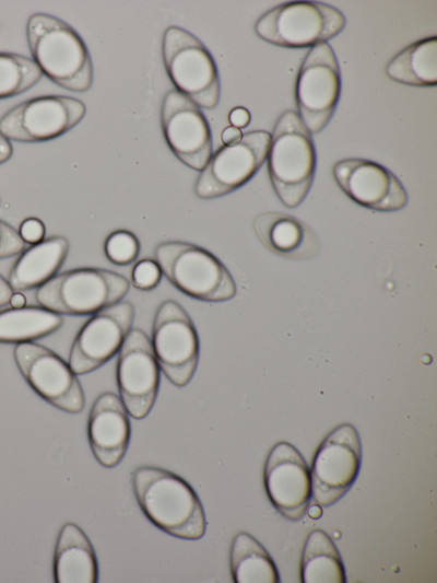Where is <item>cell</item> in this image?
Returning <instances> with one entry per match:
<instances>
[{
	"mask_svg": "<svg viewBox=\"0 0 437 583\" xmlns=\"http://www.w3.org/2000/svg\"><path fill=\"white\" fill-rule=\"evenodd\" d=\"M131 476L138 504L152 524L177 538L203 537L206 529L203 506L186 480L153 466H140Z\"/></svg>",
	"mask_w": 437,
	"mask_h": 583,
	"instance_id": "1",
	"label": "cell"
},
{
	"mask_svg": "<svg viewBox=\"0 0 437 583\" xmlns=\"http://www.w3.org/2000/svg\"><path fill=\"white\" fill-rule=\"evenodd\" d=\"M26 38L33 61L57 85L86 92L93 83V65L81 36L64 21L48 13L32 14Z\"/></svg>",
	"mask_w": 437,
	"mask_h": 583,
	"instance_id": "2",
	"label": "cell"
},
{
	"mask_svg": "<svg viewBox=\"0 0 437 583\" xmlns=\"http://www.w3.org/2000/svg\"><path fill=\"white\" fill-rule=\"evenodd\" d=\"M267 158L277 198L287 208L298 207L312 185L316 151L311 133L296 112L285 110L277 118Z\"/></svg>",
	"mask_w": 437,
	"mask_h": 583,
	"instance_id": "3",
	"label": "cell"
},
{
	"mask_svg": "<svg viewBox=\"0 0 437 583\" xmlns=\"http://www.w3.org/2000/svg\"><path fill=\"white\" fill-rule=\"evenodd\" d=\"M162 273L179 291L204 302H224L237 288L224 264L209 250L182 241H166L154 249Z\"/></svg>",
	"mask_w": 437,
	"mask_h": 583,
	"instance_id": "4",
	"label": "cell"
},
{
	"mask_svg": "<svg viewBox=\"0 0 437 583\" xmlns=\"http://www.w3.org/2000/svg\"><path fill=\"white\" fill-rule=\"evenodd\" d=\"M130 283L126 277L101 268H79L56 275L35 292L36 302L67 315H88L122 300Z\"/></svg>",
	"mask_w": 437,
	"mask_h": 583,
	"instance_id": "5",
	"label": "cell"
},
{
	"mask_svg": "<svg viewBox=\"0 0 437 583\" xmlns=\"http://www.w3.org/2000/svg\"><path fill=\"white\" fill-rule=\"evenodd\" d=\"M343 13L327 3L286 2L261 15L255 25L263 40L286 48L314 47L339 35L345 26Z\"/></svg>",
	"mask_w": 437,
	"mask_h": 583,
	"instance_id": "6",
	"label": "cell"
},
{
	"mask_svg": "<svg viewBox=\"0 0 437 583\" xmlns=\"http://www.w3.org/2000/svg\"><path fill=\"white\" fill-rule=\"evenodd\" d=\"M163 60L176 90L199 107L213 109L221 96L215 61L203 43L179 26H168L162 42Z\"/></svg>",
	"mask_w": 437,
	"mask_h": 583,
	"instance_id": "7",
	"label": "cell"
},
{
	"mask_svg": "<svg viewBox=\"0 0 437 583\" xmlns=\"http://www.w3.org/2000/svg\"><path fill=\"white\" fill-rule=\"evenodd\" d=\"M362 464V442L351 423L334 428L315 454L310 478L311 499L327 508L338 502L355 482Z\"/></svg>",
	"mask_w": 437,
	"mask_h": 583,
	"instance_id": "8",
	"label": "cell"
},
{
	"mask_svg": "<svg viewBox=\"0 0 437 583\" xmlns=\"http://www.w3.org/2000/svg\"><path fill=\"white\" fill-rule=\"evenodd\" d=\"M152 348L165 376L177 387L193 377L199 360V338L185 308L174 300L163 301L152 328Z\"/></svg>",
	"mask_w": 437,
	"mask_h": 583,
	"instance_id": "9",
	"label": "cell"
},
{
	"mask_svg": "<svg viewBox=\"0 0 437 583\" xmlns=\"http://www.w3.org/2000/svg\"><path fill=\"white\" fill-rule=\"evenodd\" d=\"M341 92L336 56L328 43L318 44L303 60L296 83L298 116L311 135L331 120Z\"/></svg>",
	"mask_w": 437,
	"mask_h": 583,
	"instance_id": "10",
	"label": "cell"
},
{
	"mask_svg": "<svg viewBox=\"0 0 437 583\" xmlns=\"http://www.w3.org/2000/svg\"><path fill=\"white\" fill-rule=\"evenodd\" d=\"M78 98L46 95L22 102L0 118V131L19 142H43L62 136L85 116Z\"/></svg>",
	"mask_w": 437,
	"mask_h": 583,
	"instance_id": "11",
	"label": "cell"
},
{
	"mask_svg": "<svg viewBox=\"0 0 437 583\" xmlns=\"http://www.w3.org/2000/svg\"><path fill=\"white\" fill-rule=\"evenodd\" d=\"M271 135L249 131L235 143L225 144L211 155L194 185L201 199L225 196L245 185L267 159Z\"/></svg>",
	"mask_w": 437,
	"mask_h": 583,
	"instance_id": "12",
	"label": "cell"
},
{
	"mask_svg": "<svg viewBox=\"0 0 437 583\" xmlns=\"http://www.w3.org/2000/svg\"><path fill=\"white\" fill-rule=\"evenodd\" d=\"M13 355L22 376L43 399L69 413L83 410L82 386L69 363L58 354L32 341L16 343Z\"/></svg>",
	"mask_w": 437,
	"mask_h": 583,
	"instance_id": "13",
	"label": "cell"
},
{
	"mask_svg": "<svg viewBox=\"0 0 437 583\" xmlns=\"http://www.w3.org/2000/svg\"><path fill=\"white\" fill-rule=\"evenodd\" d=\"M160 365L151 340L142 329H131L117 360V384L128 413L143 419L152 410L160 387Z\"/></svg>",
	"mask_w": 437,
	"mask_h": 583,
	"instance_id": "14",
	"label": "cell"
},
{
	"mask_svg": "<svg viewBox=\"0 0 437 583\" xmlns=\"http://www.w3.org/2000/svg\"><path fill=\"white\" fill-rule=\"evenodd\" d=\"M133 317V305L122 300L92 314L72 343L71 370L76 375L90 373L113 358L131 330Z\"/></svg>",
	"mask_w": 437,
	"mask_h": 583,
	"instance_id": "15",
	"label": "cell"
},
{
	"mask_svg": "<svg viewBox=\"0 0 437 583\" xmlns=\"http://www.w3.org/2000/svg\"><path fill=\"white\" fill-rule=\"evenodd\" d=\"M161 121L173 153L201 172L212 155V136L200 107L178 90H169L163 98Z\"/></svg>",
	"mask_w": 437,
	"mask_h": 583,
	"instance_id": "16",
	"label": "cell"
},
{
	"mask_svg": "<svg viewBox=\"0 0 437 583\" xmlns=\"http://www.w3.org/2000/svg\"><path fill=\"white\" fill-rule=\"evenodd\" d=\"M269 500L285 518L299 521L311 498L310 470L299 451L287 442L269 452L263 474Z\"/></svg>",
	"mask_w": 437,
	"mask_h": 583,
	"instance_id": "17",
	"label": "cell"
},
{
	"mask_svg": "<svg viewBox=\"0 0 437 583\" xmlns=\"http://www.w3.org/2000/svg\"><path fill=\"white\" fill-rule=\"evenodd\" d=\"M332 172L340 188L359 206L392 212L408 205L403 184L391 171L376 162L345 159L336 162Z\"/></svg>",
	"mask_w": 437,
	"mask_h": 583,
	"instance_id": "18",
	"label": "cell"
},
{
	"mask_svg": "<svg viewBox=\"0 0 437 583\" xmlns=\"http://www.w3.org/2000/svg\"><path fill=\"white\" fill-rule=\"evenodd\" d=\"M91 451L106 468L116 467L126 455L130 421L121 399L111 392L101 394L93 404L87 422Z\"/></svg>",
	"mask_w": 437,
	"mask_h": 583,
	"instance_id": "19",
	"label": "cell"
},
{
	"mask_svg": "<svg viewBox=\"0 0 437 583\" xmlns=\"http://www.w3.org/2000/svg\"><path fill=\"white\" fill-rule=\"evenodd\" d=\"M260 242L273 254L294 260L316 257L320 241L315 231L300 219L283 212L260 213L253 220Z\"/></svg>",
	"mask_w": 437,
	"mask_h": 583,
	"instance_id": "20",
	"label": "cell"
},
{
	"mask_svg": "<svg viewBox=\"0 0 437 583\" xmlns=\"http://www.w3.org/2000/svg\"><path fill=\"white\" fill-rule=\"evenodd\" d=\"M69 252V241L56 235L25 248L13 263L8 282L14 292L39 288L54 278Z\"/></svg>",
	"mask_w": 437,
	"mask_h": 583,
	"instance_id": "21",
	"label": "cell"
},
{
	"mask_svg": "<svg viewBox=\"0 0 437 583\" xmlns=\"http://www.w3.org/2000/svg\"><path fill=\"white\" fill-rule=\"evenodd\" d=\"M54 579L59 583H94L98 580L93 545L74 523H66L58 535L54 556Z\"/></svg>",
	"mask_w": 437,
	"mask_h": 583,
	"instance_id": "22",
	"label": "cell"
},
{
	"mask_svg": "<svg viewBox=\"0 0 437 583\" xmlns=\"http://www.w3.org/2000/svg\"><path fill=\"white\" fill-rule=\"evenodd\" d=\"M386 73L391 80L408 85H436L437 37H427L405 47L388 62Z\"/></svg>",
	"mask_w": 437,
	"mask_h": 583,
	"instance_id": "23",
	"label": "cell"
},
{
	"mask_svg": "<svg viewBox=\"0 0 437 583\" xmlns=\"http://www.w3.org/2000/svg\"><path fill=\"white\" fill-rule=\"evenodd\" d=\"M63 324L61 314L43 306L0 311V342L22 343L56 333Z\"/></svg>",
	"mask_w": 437,
	"mask_h": 583,
	"instance_id": "24",
	"label": "cell"
},
{
	"mask_svg": "<svg viewBox=\"0 0 437 583\" xmlns=\"http://www.w3.org/2000/svg\"><path fill=\"white\" fill-rule=\"evenodd\" d=\"M300 579L304 583H344L345 570L341 555L327 533L312 530L302 553Z\"/></svg>",
	"mask_w": 437,
	"mask_h": 583,
	"instance_id": "25",
	"label": "cell"
},
{
	"mask_svg": "<svg viewBox=\"0 0 437 583\" xmlns=\"http://www.w3.org/2000/svg\"><path fill=\"white\" fill-rule=\"evenodd\" d=\"M231 571L237 583H277L276 565L267 549L251 535L237 534L232 543Z\"/></svg>",
	"mask_w": 437,
	"mask_h": 583,
	"instance_id": "26",
	"label": "cell"
},
{
	"mask_svg": "<svg viewBox=\"0 0 437 583\" xmlns=\"http://www.w3.org/2000/svg\"><path fill=\"white\" fill-rule=\"evenodd\" d=\"M42 75L33 59L14 53H0V100L26 92Z\"/></svg>",
	"mask_w": 437,
	"mask_h": 583,
	"instance_id": "27",
	"label": "cell"
},
{
	"mask_svg": "<svg viewBox=\"0 0 437 583\" xmlns=\"http://www.w3.org/2000/svg\"><path fill=\"white\" fill-rule=\"evenodd\" d=\"M104 250L109 261L118 266H126L137 259L140 253V243L133 233L117 230L106 238Z\"/></svg>",
	"mask_w": 437,
	"mask_h": 583,
	"instance_id": "28",
	"label": "cell"
},
{
	"mask_svg": "<svg viewBox=\"0 0 437 583\" xmlns=\"http://www.w3.org/2000/svg\"><path fill=\"white\" fill-rule=\"evenodd\" d=\"M158 264L152 259H142L132 269V283L142 291L154 289L162 279Z\"/></svg>",
	"mask_w": 437,
	"mask_h": 583,
	"instance_id": "29",
	"label": "cell"
},
{
	"mask_svg": "<svg viewBox=\"0 0 437 583\" xmlns=\"http://www.w3.org/2000/svg\"><path fill=\"white\" fill-rule=\"evenodd\" d=\"M26 248V243L19 232L0 220V259L9 258L21 254Z\"/></svg>",
	"mask_w": 437,
	"mask_h": 583,
	"instance_id": "30",
	"label": "cell"
},
{
	"mask_svg": "<svg viewBox=\"0 0 437 583\" xmlns=\"http://www.w3.org/2000/svg\"><path fill=\"white\" fill-rule=\"evenodd\" d=\"M45 225L42 220L37 218L25 219L19 230L22 240L27 244H37L45 237Z\"/></svg>",
	"mask_w": 437,
	"mask_h": 583,
	"instance_id": "31",
	"label": "cell"
},
{
	"mask_svg": "<svg viewBox=\"0 0 437 583\" xmlns=\"http://www.w3.org/2000/svg\"><path fill=\"white\" fill-rule=\"evenodd\" d=\"M250 113L245 107H235L229 112L228 120L233 127L244 128L250 123Z\"/></svg>",
	"mask_w": 437,
	"mask_h": 583,
	"instance_id": "32",
	"label": "cell"
},
{
	"mask_svg": "<svg viewBox=\"0 0 437 583\" xmlns=\"http://www.w3.org/2000/svg\"><path fill=\"white\" fill-rule=\"evenodd\" d=\"M221 137H222L223 143L232 144L240 140V138L243 137V133L240 129L233 127V126H228L223 130Z\"/></svg>",
	"mask_w": 437,
	"mask_h": 583,
	"instance_id": "33",
	"label": "cell"
},
{
	"mask_svg": "<svg viewBox=\"0 0 437 583\" xmlns=\"http://www.w3.org/2000/svg\"><path fill=\"white\" fill-rule=\"evenodd\" d=\"M13 153L10 140L0 131V164L7 162Z\"/></svg>",
	"mask_w": 437,
	"mask_h": 583,
	"instance_id": "34",
	"label": "cell"
},
{
	"mask_svg": "<svg viewBox=\"0 0 437 583\" xmlns=\"http://www.w3.org/2000/svg\"><path fill=\"white\" fill-rule=\"evenodd\" d=\"M14 291L10 287L8 280L0 275V307L5 306L10 302V298Z\"/></svg>",
	"mask_w": 437,
	"mask_h": 583,
	"instance_id": "35",
	"label": "cell"
},
{
	"mask_svg": "<svg viewBox=\"0 0 437 583\" xmlns=\"http://www.w3.org/2000/svg\"><path fill=\"white\" fill-rule=\"evenodd\" d=\"M9 304L14 308L24 307L26 304V298L22 292H13Z\"/></svg>",
	"mask_w": 437,
	"mask_h": 583,
	"instance_id": "36",
	"label": "cell"
}]
</instances>
